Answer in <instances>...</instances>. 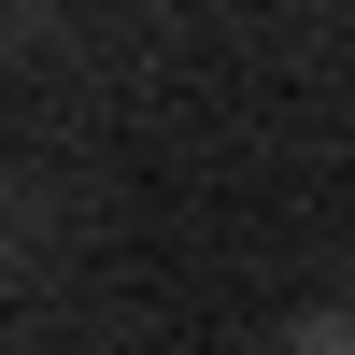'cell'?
Segmentation results:
<instances>
[{
	"label": "cell",
	"mask_w": 355,
	"mask_h": 355,
	"mask_svg": "<svg viewBox=\"0 0 355 355\" xmlns=\"http://www.w3.org/2000/svg\"><path fill=\"white\" fill-rule=\"evenodd\" d=\"M299 355H355V313H299Z\"/></svg>",
	"instance_id": "6da1fadb"
}]
</instances>
